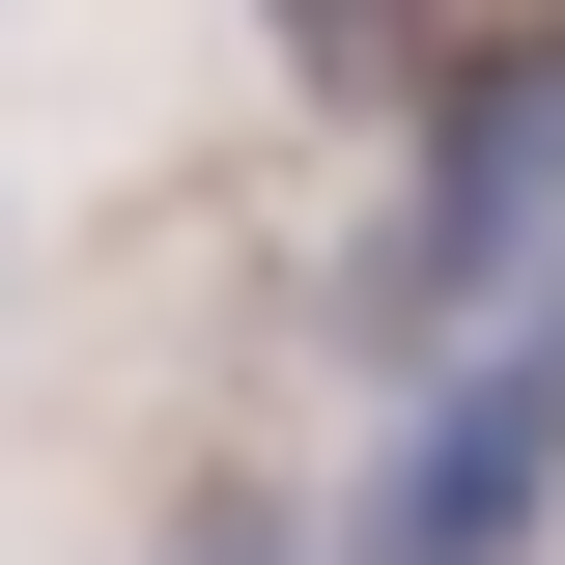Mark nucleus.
Wrapping results in <instances>:
<instances>
[{"instance_id": "3", "label": "nucleus", "mask_w": 565, "mask_h": 565, "mask_svg": "<svg viewBox=\"0 0 565 565\" xmlns=\"http://www.w3.org/2000/svg\"><path fill=\"white\" fill-rule=\"evenodd\" d=\"M282 29H311V57H340V85H367V57H396V0H282Z\"/></svg>"}, {"instance_id": "2", "label": "nucleus", "mask_w": 565, "mask_h": 565, "mask_svg": "<svg viewBox=\"0 0 565 565\" xmlns=\"http://www.w3.org/2000/svg\"><path fill=\"white\" fill-rule=\"evenodd\" d=\"M537 481H565V340H481L452 396L396 424V481H367V565H509V537H537Z\"/></svg>"}, {"instance_id": "1", "label": "nucleus", "mask_w": 565, "mask_h": 565, "mask_svg": "<svg viewBox=\"0 0 565 565\" xmlns=\"http://www.w3.org/2000/svg\"><path fill=\"white\" fill-rule=\"evenodd\" d=\"M537 255H565V29L424 85V170H396V255H367V340H481Z\"/></svg>"}]
</instances>
